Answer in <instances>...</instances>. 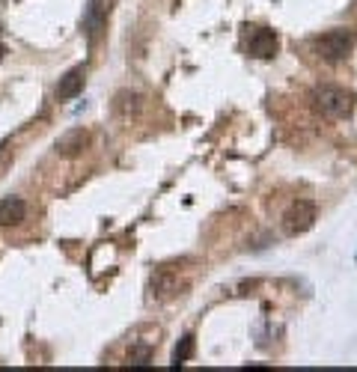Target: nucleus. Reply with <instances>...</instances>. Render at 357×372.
<instances>
[{"mask_svg": "<svg viewBox=\"0 0 357 372\" xmlns=\"http://www.w3.org/2000/svg\"><path fill=\"white\" fill-rule=\"evenodd\" d=\"M27 218V203L21 197H6L0 199V226H16Z\"/></svg>", "mask_w": 357, "mask_h": 372, "instance_id": "nucleus-8", "label": "nucleus"}, {"mask_svg": "<svg viewBox=\"0 0 357 372\" xmlns=\"http://www.w3.org/2000/svg\"><path fill=\"white\" fill-rule=\"evenodd\" d=\"M312 102H316V110L327 120H349L354 113V93L342 90V87H322L312 93Z\"/></svg>", "mask_w": 357, "mask_h": 372, "instance_id": "nucleus-1", "label": "nucleus"}, {"mask_svg": "<svg viewBox=\"0 0 357 372\" xmlns=\"http://www.w3.org/2000/svg\"><path fill=\"white\" fill-rule=\"evenodd\" d=\"M105 24H107V12H105V6H102V0H90L87 12H83V30H87L90 42H95L98 36H102Z\"/></svg>", "mask_w": 357, "mask_h": 372, "instance_id": "nucleus-7", "label": "nucleus"}, {"mask_svg": "<svg viewBox=\"0 0 357 372\" xmlns=\"http://www.w3.org/2000/svg\"><path fill=\"white\" fill-rule=\"evenodd\" d=\"M83 81H87V69H83V66L69 69L66 75L60 78V83H57V98H60V102H69V98L81 95Z\"/></svg>", "mask_w": 357, "mask_h": 372, "instance_id": "nucleus-5", "label": "nucleus"}, {"mask_svg": "<svg viewBox=\"0 0 357 372\" xmlns=\"http://www.w3.org/2000/svg\"><path fill=\"white\" fill-rule=\"evenodd\" d=\"M191 357H194V337H191V334H185V337L179 339L176 351H173V366L179 369L185 361H191Z\"/></svg>", "mask_w": 357, "mask_h": 372, "instance_id": "nucleus-9", "label": "nucleus"}, {"mask_svg": "<svg viewBox=\"0 0 357 372\" xmlns=\"http://www.w3.org/2000/svg\"><path fill=\"white\" fill-rule=\"evenodd\" d=\"M87 143H90V134L83 132V128H71V132H66L57 140V152H60L63 158H75V155L87 149Z\"/></svg>", "mask_w": 357, "mask_h": 372, "instance_id": "nucleus-6", "label": "nucleus"}, {"mask_svg": "<svg viewBox=\"0 0 357 372\" xmlns=\"http://www.w3.org/2000/svg\"><path fill=\"white\" fill-rule=\"evenodd\" d=\"M354 48V30L351 27H334V30H327L324 36L316 39V54L327 63H339L346 60Z\"/></svg>", "mask_w": 357, "mask_h": 372, "instance_id": "nucleus-2", "label": "nucleus"}, {"mask_svg": "<svg viewBox=\"0 0 357 372\" xmlns=\"http://www.w3.org/2000/svg\"><path fill=\"white\" fill-rule=\"evenodd\" d=\"M316 223V206L310 199H295V203L283 211V233L286 236H304L310 226Z\"/></svg>", "mask_w": 357, "mask_h": 372, "instance_id": "nucleus-3", "label": "nucleus"}, {"mask_svg": "<svg viewBox=\"0 0 357 372\" xmlns=\"http://www.w3.org/2000/svg\"><path fill=\"white\" fill-rule=\"evenodd\" d=\"M247 51L256 60H271L277 54V33L268 30V27H253L247 39Z\"/></svg>", "mask_w": 357, "mask_h": 372, "instance_id": "nucleus-4", "label": "nucleus"}]
</instances>
